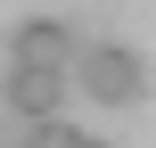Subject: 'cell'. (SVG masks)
<instances>
[{"mask_svg":"<svg viewBox=\"0 0 156 148\" xmlns=\"http://www.w3.org/2000/svg\"><path fill=\"white\" fill-rule=\"evenodd\" d=\"M74 82H82V99H99V107H140V99H148V58L123 49V41H90L82 66H74Z\"/></svg>","mask_w":156,"mask_h":148,"instance_id":"1","label":"cell"},{"mask_svg":"<svg viewBox=\"0 0 156 148\" xmlns=\"http://www.w3.org/2000/svg\"><path fill=\"white\" fill-rule=\"evenodd\" d=\"M8 49H16V66H58L66 74V66H82L90 41H74V25H58V16H25Z\"/></svg>","mask_w":156,"mask_h":148,"instance_id":"2","label":"cell"},{"mask_svg":"<svg viewBox=\"0 0 156 148\" xmlns=\"http://www.w3.org/2000/svg\"><path fill=\"white\" fill-rule=\"evenodd\" d=\"M8 107H16L25 124H58L66 74H58V66H8Z\"/></svg>","mask_w":156,"mask_h":148,"instance_id":"3","label":"cell"},{"mask_svg":"<svg viewBox=\"0 0 156 148\" xmlns=\"http://www.w3.org/2000/svg\"><path fill=\"white\" fill-rule=\"evenodd\" d=\"M90 132H74V124H25V140L16 148H82Z\"/></svg>","mask_w":156,"mask_h":148,"instance_id":"4","label":"cell"},{"mask_svg":"<svg viewBox=\"0 0 156 148\" xmlns=\"http://www.w3.org/2000/svg\"><path fill=\"white\" fill-rule=\"evenodd\" d=\"M82 148H107V140H82Z\"/></svg>","mask_w":156,"mask_h":148,"instance_id":"5","label":"cell"}]
</instances>
